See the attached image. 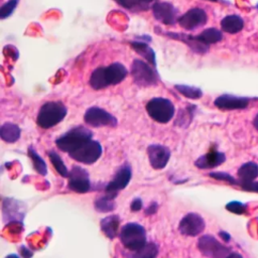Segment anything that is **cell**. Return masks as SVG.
<instances>
[{"mask_svg": "<svg viewBox=\"0 0 258 258\" xmlns=\"http://www.w3.org/2000/svg\"><path fill=\"white\" fill-rule=\"evenodd\" d=\"M198 248L208 258H226L231 251L229 247L220 243L212 235H204L199 238Z\"/></svg>", "mask_w": 258, "mask_h": 258, "instance_id": "ba28073f", "label": "cell"}, {"mask_svg": "<svg viewBox=\"0 0 258 258\" xmlns=\"http://www.w3.org/2000/svg\"><path fill=\"white\" fill-rule=\"evenodd\" d=\"M132 176V170L129 163H124L120 166V168L116 171L114 177L111 179V181L106 185V195H108L111 198H115L119 190L124 189L128 183L130 182Z\"/></svg>", "mask_w": 258, "mask_h": 258, "instance_id": "30bf717a", "label": "cell"}, {"mask_svg": "<svg viewBox=\"0 0 258 258\" xmlns=\"http://www.w3.org/2000/svg\"><path fill=\"white\" fill-rule=\"evenodd\" d=\"M94 206H95V210L97 212L109 213V212H112L113 210H115L116 203H115L113 198L106 195L104 197H101V198L97 199L94 203Z\"/></svg>", "mask_w": 258, "mask_h": 258, "instance_id": "f1b7e54d", "label": "cell"}, {"mask_svg": "<svg viewBox=\"0 0 258 258\" xmlns=\"http://www.w3.org/2000/svg\"><path fill=\"white\" fill-rule=\"evenodd\" d=\"M221 27L224 32L234 34L242 30L244 27V21L239 15H227L221 20Z\"/></svg>", "mask_w": 258, "mask_h": 258, "instance_id": "7402d4cb", "label": "cell"}, {"mask_svg": "<svg viewBox=\"0 0 258 258\" xmlns=\"http://www.w3.org/2000/svg\"><path fill=\"white\" fill-rule=\"evenodd\" d=\"M174 88L178 93H180L182 96L188 99L197 100L203 96L202 90L198 87H192L188 85H175Z\"/></svg>", "mask_w": 258, "mask_h": 258, "instance_id": "f546056e", "label": "cell"}, {"mask_svg": "<svg viewBox=\"0 0 258 258\" xmlns=\"http://www.w3.org/2000/svg\"><path fill=\"white\" fill-rule=\"evenodd\" d=\"M151 9L154 18L165 25H173L179 18L178 10L169 2L157 1L152 5Z\"/></svg>", "mask_w": 258, "mask_h": 258, "instance_id": "7c38bea8", "label": "cell"}, {"mask_svg": "<svg viewBox=\"0 0 258 258\" xmlns=\"http://www.w3.org/2000/svg\"><path fill=\"white\" fill-rule=\"evenodd\" d=\"M206 227L205 220L197 213L186 214L178 225V231L180 234L188 237H195L200 235Z\"/></svg>", "mask_w": 258, "mask_h": 258, "instance_id": "5bb4252c", "label": "cell"}, {"mask_svg": "<svg viewBox=\"0 0 258 258\" xmlns=\"http://www.w3.org/2000/svg\"><path fill=\"white\" fill-rule=\"evenodd\" d=\"M68 187L78 194L88 192L91 188V182L88 171L78 165H74L69 173Z\"/></svg>", "mask_w": 258, "mask_h": 258, "instance_id": "8fae6325", "label": "cell"}, {"mask_svg": "<svg viewBox=\"0 0 258 258\" xmlns=\"http://www.w3.org/2000/svg\"><path fill=\"white\" fill-rule=\"evenodd\" d=\"M207 21L208 15L206 11L202 8L194 7L187 10L181 16H179L177 23L185 30H194L205 25Z\"/></svg>", "mask_w": 258, "mask_h": 258, "instance_id": "4fadbf2b", "label": "cell"}, {"mask_svg": "<svg viewBox=\"0 0 258 258\" xmlns=\"http://www.w3.org/2000/svg\"><path fill=\"white\" fill-rule=\"evenodd\" d=\"M20 253H21V255L24 257V258H30V257H32V252L29 250V249H27L25 246H21L20 247Z\"/></svg>", "mask_w": 258, "mask_h": 258, "instance_id": "8d00e7d4", "label": "cell"}, {"mask_svg": "<svg viewBox=\"0 0 258 258\" xmlns=\"http://www.w3.org/2000/svg\"><path fill=\"white\" fill-rule=\"evenodd\" d=\"M128 71L121 62H113L108 67H100L93 71L89 83L94 90H103L109 86L121 83Z\"/></svg>", "mask_w": 258, "mask_h": 258, "instance_id": "6da1fadb", "label": "cell"}, {"mask_svg": "<svg viewBox=\"0 0 258 258\" xmlns=\"http://www.w3.org/2000/svg\"><path fill=\"white\" fill-rule=\"evenodd\" d=\"M215 106L221 110H239L244 109L249 104V99L244 97H237L229 94L219 96L215 102Z\"/></svg>", "mask_w": 258, "mask_h": 258, "instance_id": "2e32d148", "label": "cell"}, {"mask_svg": "<svg viewBox=\"0 0 258 258\" xmlns=\"http://www.w3.org/2000/svg\"><path fill=\"white\" fill-rule=\"evenodd\" d=\"M120 218L117 215H111L103 218L100 223L101 230L105 236L109 239H114L119 232Z\"/></svg>", "mask_w": 258, "mask_h": 258, "instance_id": "ffe728a7", "label": "cell"}, {"mask_svg": "<svg viewBox=\"0 0 258 258\" xmlns=\"http://www.w3.org/2000/svg\"><path fill=\"white\" fill-rule=\"evenodd\" d=\"M134 83L139 87L155 86L159 82V76L155 67L141 59H134L130 71Z\"/></svg>", "mask_w": 258, "mask_h": 258, "instance_id": "5b68a950", "label": "cell"}, {"mask_svg": "<svg viewBox=\"0 0 258 258\" xmlns=\"http://www.w3.org/2000/svg\"><path fill=\"white\" fill-rule=\"evenodd\" d=\"M253 125H254V127L258 130V113L256 114V116H255V118H254V120H253Z\"/></svg>", "mask_w": 258, "mask_h": 258, "instance_id": "ab89813d", "label": "cell"}, {"mask_svg": "<svg viewBox=\"0 0 258 258\" xmlns=\"http://www.w3.org/2000/svg\"><path fill=\"white\" fill-rule=\"evenodd\" d=\"M208 1H213V2H216V1H218V0H208Z\"/></svg>", "mask_w": 258, "mask_h": 258, "instance_id": "b9f144b4", "label": "cell"}, {"mask_svg": "<svg viewBox=\"0 0 258 258\" xmlns=\"http://www.w3.org/2000/svg\"><path fill=\"white\" fill-rule=\"evenodd\" d=\"M241 187L245 190H248V191H255V192H258V181H248V182H243V183H240Z\"/></svg>", "mask_w": 258, "mask_h": 258, "instance_id": "836d02e7", "label": "cell"}, {"mask_svg": "<svg viewBox=\"0 0 258 258\" xmlns=\"http://www.w3.org/2000/svg\"><path fill=\"white\" fill-rule=\"evenodd\" d=\"M158 255V246L153 242H147L143 247L134 251H124V258H156Z\"/></svg>", "mask_w": 258, "mask_h": 258, "instance_id": "d6986e66", "label": "cell"}, {"mask_svg": "<svg viewBox=\"0 0 258 258\" xmlns=\"http://www.w3.org/2000/svg\"><path fill=\"white\" fill-rule=\"evenodd\" d=\"M47 154H48V157H49V160H50L51 164L53 165V167L57 171V173L62 177H68L70 171L68 170V168H67L64 162L62 161L61 157L59 156V154L54 150L48 151Z\"/></svg>", "mask_w": 258, "mask_h": 258, "instance_id": "83f0119b", "label": "cell"}, {"mask_svg": "<svg viewBox=\"0 0 258 258\" xmlns=\"http://www.w3.org/2000/svg\"><path fill=\"white\" fill-rule=\"evenodd\" d=\"M157 209H158V205H157V203L153 202V203H151V204L147 207V209L145 210V214H146V215H152V214H155V213H156V211H157Z\"/></svg>", "mask_w": 258, "mask_h": 258, "instance_id": "d590c367", "label": "cell"}, {"mask_svg": "<svg viewBox=\"0 0 258 258\" xmlns=\"http://www.w3.org/2000/svg\"><path fill=\"white\" fill-rule=\"evenodd\" d=\"M92 137L93 133L89 128L85 126H77L56 138L55 144L58 149L69 154L91 140Z\"/></svg>", "mask_w": 258, "mask_h": 258, "instance_id": "3957f363", "label": "cell"}, {"mask_svg": "<svg viewBox=\"0 0 258 258\" xmlns=\"http://www.w3.org/2000/svg\"><path fill=\"white\" fill-rule=\"evenodd\" d=\"M131 47L134 51H136L138 54H140L142 57L146 59L147 62H149L151 66L156 67V58H155V52L154 50L147 44V42L143 40H133L130 42Z\"/></svg>", "mask_w": 258, "mask_h": 258, "instance_id": "44dd1931", "label": "cell"}, {"mask_svg": "<svg viewBox=\"0 0 258 258\" xmlns=\"http://www.w3.org/2000/svg\"><path fill=\"white\" fill-rule=\"evenodd\" d=\"M162 34L165 36H168L170 38L173 39H177L180 40L184 43H186L190 49H192L194 51L198 52V53H205L208 50V45L203 44L202 42H200L196 35H189V34H185V33H178V32H171V31H162Z\"/></svg>", "mask_w": 258, "mask_h": 258, "instance_id": "ac0fdd59", "label": "cell"}, {"mask_svg": "<svg viewBox=\"0 0 258 258\" xmlns=\"http://www.w3.org/2000/svg\"><path fill=\"white\" fill-rule=\"evenodd\" d=\"M20 133H21V130L19 126L11 122L4 123L0 128L1 139L7 143L16 142L20 137Z\"/></svg>", "mask_w": 258, "mask_h": 258, "instance_id": "cb8c5ba5", "label": "cell"}, {"mask_svg": "<svg viewBox=\"0 0 258 258\" xmlns=\"http://www.w3.org/2000/svg\"><path fill=\"white\" fill-rule=\"evenodd\" d=\"M209 175L215 179L226 181L230 184H238V180H236L232 175H230L227 172H221V171H216V172H210Z\"/></svg>", "mask_w": 258, "mask_h": 258, "instance_id": "d6a6232c", "label": "cell"}, {"mask_svg": "<svg viewBox=\"0 0 258 258\" xmlns=\"http://www.w3.org/2000/svg\"><path fill=\"white\" fill-rule=\"evenodd\" d=\"M225 160H226V155L223 152L212 149L205 155L200 156L195 161V165L202 169H208V168H214L216 166H219Z\"/></svg>", "mask_w": 258, "mask_h": 258, "instance_id": "e0dca14e", "label": "cell"}, {"mask_svg": "<svg viewBox=\"0 0 258 258\" xmlns=\"http://www.w3.org/2000/svg\"><path fill=\"white\" fill-rule=\"evenodd\" d=\"M226 209L229 212L237 214V215H242V214H245L247 212L246 205H244V204H242L240 202H237V201H233V202L228 203L226 205Z\"/></svg>", "mask_w": 258, "mask_h": 258, "instance_id": "1f68e13d", "label": "cell"}, {"mask_svg": "<svg viewBox=\"0 0 258 258\" xmlns=\"http://www.w3.org/2000/svg\"><path fill=\"white\" fill-rule=\"evenodd\" d=\"M196 37L200 42L209 46L210 44L217 43V42L221 41L223 38V34L219 29L211 27V28L205 29L199 35H196Z\"/></svg>", "mask_w": 258, "mask_h": 258, "instance_id": "484cf974", "label": "cell"}, {"mask_svg": "<svg viewBox=\"0 0 258 258\" xmlns=\"http://www.w3.org/2000/svg\"><path fill=\"white\" fill-rule=\"evenodd\" d=\"M6 258H19L16 254H10V255H8Z\"/></svg>", "mask_w": 258, "mask_h": 258, "instance_id": "60d3db41", "label": "cell"}, {"mask_svg": "<svg viewBox=\"0 0 258 258\" xmlns=\"http://www.w3.org/2000/svg\"><path fill=\"white\" fill-rule=\"evenodd\" d=\"M142 206H143V203H142V200L139 199V198H135L131 204H130V209L131 211L133 212H138L142 209Z\"/></svg>", "mask_w": 258, "mask_h": 258, "instance_id": "e575fe53", "label": "cell"}, {"mask_svg": "<svg viewBox=\"0 0 258 258\" xmlns=\"http://www.w3.org/2000/svg\"><path fill=\"white\" fill-rule=\"evenodd\" d=\"M28 156L30 157L32 164H33V168L35 169V171L41 175H45L47 172V167H46V163L45 161L38 155V153L35 151L33 146H29L28 147Z\"/></svg>", "mask_w": 258, "mask_h": 258, "instance_id": "4316f807", "label": "cell"}, {"mask_svg": "<svg viewBox=\"0 0 258 258\" xmlns=\"http://www.w3.org/2000/svg\"><path fill=\"white\" fill-rule=\"evenodd\" d=\"M102 152V145L98 141L91 139L75 151L69 153V155L71 158L78 162L84 164H92L101 157Z\"/></svg>", "mask_w": 258, "mask_h": 258, "instance_id": "52a82bcc", "label": "cell"}, {"mask_svg": "<svg viewBox=\"0 0 258 258\" xmlns=\"http://www.w3.org/2000/svg\"><path fill=\"white\" fill-rule=\"evenodd\" d=\"M68 109L66 105L60 101H49L44 103L37 114L36 123L40 128L48 129L60 121H62L67 115Z\"/></svg>", "mask_w": 258, "mask_h": 258, "instance_id": "7a4b0ae2", "label": "cell"}, {"mask_svg": "<svg viewBox=\"0 0 258 258\" xmlns=\"http://www.w3.org/2000/svg\"><path fill=\"white\" fill-rule=\"evenodd\" d=\"M148 115L156 122L165 124L168 123L174 116L175 108L172 102L168 99L157 97L152 98L146 104Z\"/></svg>", "mask_w": 258, "mask_h": 258, "instance_id": "8992f818", "label": "cell"}, {"mask_svg": "<svg viewBox=\"0 0 258 258\" xmlns=\"http://www.w3.org/2000/svg\"><path fill=\"white\" fill-rule=\"evenodd\" d=\"M119 238L122 245L130 251L137 250L147 243L146 230L137 223L125 224L119 232Z\"/></svg>", "mask_w": 258, "mask_h": 258, "instance_id": "277c9868", "label": "cell"}, {"mask_svg": "<svg viewBox=\"0 0 258 258\" xmlns=\"http://www.w3.org/2000/svg\"><path fill=\"white\" fill-rule=\"evenodd\" d=\"M219 235H220V237H221L225 242H229L230 239H231V236H230L227 232H225V231H221V232L219 233Z\"/></svg>", "mask_w": 258, "mask_h": 258, "instance_id": "74e56055", "label": "cell"}, {"mask_svg": "<svg viewBox=\"0 0 258 258\" xmlns=\"http://www.w3.org/2000/svg\"><path fill=\"white\" fill-rule=\"evenodd\" d=\"M226 258H243V257H242V255H241V254L234 252V253H231V254H229V255H228Z\"/></svg>", "mask_w": 258, "mask_h": 258, "instance_id": "f35d334b", "label": "cell"}, {"mask_svg": "<svg viewBox=\"0 0 258 258\" xmlns=\"http://www.w3.org/2000/svg\"><path fill=\"white\" fill-rule=\"evenodd\" d=\"M84 121L92 127H116L118 124L117 119L112 114L100 107L89 108L84 115Z\"/></svg>", "mask_w": 258, "mask_h": 258, "instance_id": "9c48e42d", "label": "cell"}, {"mask_svg": "<svg viewBox=\"0 0 258 258\" xmlns=\"http://www.w3.org/2000/svg\"><path fill=\"white\" fill-rule=\"evenodd\" d=\"M238 184L254 180L258 176V165L255 162H246L238 169Z\"/></svg>", "mask_w": 258, "mask_h": 258, "instance_id": "603a6c76", "label": "cell"}, {"mask_svg": "<svg viewBox=\"0 0 258 258\" xmlns=\"http://www.w3.org/2000/svg\"><path fill=\"white\" fill-rule=\"evenodd\" d=\"M120 6L124 7L130 11H144L152 7V5L157 2V0H114Z\"/></svg>", "mask_w": 258, "mask_h": 258, "instance_id": "d4e9b609", "label": "cell"}, {"mask_svg": "<svg viewBox=\"0 0 258 258\" xmlns=\"http://www.w3.org/2000/svg\"><path fill=\"white\" fill-rule=\"evenodd\" d=\"M18 3L19 0H8L7 2H5L0 8V18L5 19L9 17L17 7Z\"/></svg>", "mask_w": 258, "mask_h": 258, "instance_id": "4dcf8cb0", "label": "cell"}, {"mask_svg": "<svg viewBox=\"0 0 258 258\" xmlns=\"http://www.w3.org/2000/svg\"><path fill=\"white\" fill-rule=\"evenodd\" d=\"M147 155L154 169H162L169 161L170 150L164 145L151 144L147 147Z\"/></svg>", "mask_w": 258, "mask_h": 258, "instance_id": "9a60e30c", "label": "cell"}]
</instances>
